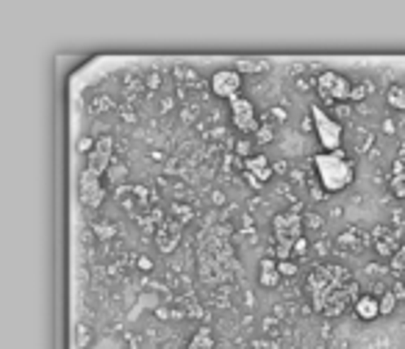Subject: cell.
Segmentation results:
<instances>
[{"label": "cell", "mask_w": 405, "mask_h": 349, "mask_svg": "<svg viewBox=\"0 0 405 349\" xmlns=\"http://www.w3.org/2000/svg\"><path fill=\"white\" fill-rule=\"evenodd\" d=\"M305 297L314 314L325 319H341L355 308L361 291L353 272L341 263H319L305 275Z\"/></svg>", "instance_id": "obj_1"}, {"label": "cell", "mask_w": 405, "mask_h": 349, "mask_svg": "<svg viewBox=\"0 0 405 349\" xmlns=\"http://www.w3.org/2000/svg\"><path fill=\"white\" fill-rule=\"evenodd\" d=\"M314 169L328 194H338L355 181V164L344 156V150L314 156Z\"/></svg>", "instance_id": "obj_2"}, {"label": "cell", "mask_w": 405, "mask_h": 349, "mask_svg": "<svg viewBox=\"0 0 405 349\" xmlns=\"http://www.w3.org/2000/svg\"><path fill=\"white\" fill-rule=\"evenodd\" d=\"M272 239H275V258L292 261L295 247L303 239V214L300 208H289L272 217Z\"/></svg>", "instance_id": "obj_3"}, {"label": "cell", "mask_w": 405, "mask_h": 349, "mask_svg": "<svg viewBox=\"0 0 405 349\" xmlns=\"http://www.w3.org/2000/svg\"><path fill=\"white\" fill-rule=\"evenodd\" d=\"M311 120H314V130H316V139H319L322 150H325V153L341 150V139H344L341 122L333 120L322 105H311Z\"/></svg>", "instance_id": "obj_4"}, {"label": "cell", "mask_w": 405, "mask_h": 349, "mask_svg": "<svg viewBox=\"0 0 405 349\" xmlns=\"http://www.w3.org/2000/svg\"><path fill=\"white\" fill-rule=\"evenodd\" d=\"M78 202L86 211H98L105 202V186H103V175L92 172V169H81L78 175Z\"/></svg>", "instance_id": "obj_5"}, {"label": "cell", "mask_w": 405, "mask_h": 349, "mask_svg": "<svg viewBox=\"0 0 405 349\" xmlns=\"http://www.w3.org/2000/svg\"><path fill=\"white\" fill-rule=\"evenodd\" d=\"M353 89L355 86L341 72L328 69V72L316 75V92L325 97V100H331V103H347V100H353Z\"/></svg>", "instance_id": "obj_6"}, {"label": "cell", "mask_w": 405, "mask_h": 349, "mask_svg": "<svg viewBox=\"0 0 405 349\" xmlns=\"http://www.w3.org/2000/svg\"><path fill=\"white\" fill-rule=\"evenodd\" d=\"M231 103V120H234V125L236 130H241L244 136H256L258 133V127H261V120H258V114H256V105H253V100H247V97H234V100H228Z\"/></svg>", "instance_id": "obj_7"}, {"label": "cell", "mask_w": 405, "mask_h": 349, "mask_svg": "<svg viewBox=\"0 0 405 349\" xmlns=\"http://www.w3.org/2000/svg\"><path fill=\"white\" fill-rule=\"evenodd\" d=\"M211 92L217 97L234 100L241 95V72L239 69H217L211 75Z\"/></svg>", "instance_id": "obj_8"}, {"label": "cell", "mask_w": 405, "mask_h": 349, "mask_svg": "<svg viewBox=\"0 0 405 349\" xmlns=\"http://www.w3.org/2000/svg\"><path fill=\"white\" fill-rule=\"evenodd\" d=\"M114 164V139L111 136H101L95 139V150L86 156V169L98 172V175H105Z\"/></svg>", "instance_id": "obj_9"}, {"label": "cell", "mask_w": 405, "mask_h": 349, "mask_svg": "<svg viewBox=\"0 0 405 349\" xmlns=\"http://www.w3.org/2000/svg\"><path fill=\"white\" fill-rule=\"evenodd\" d=\"M241 172L250 189H264V183H270L272 178V164L267 161V156H253L241 164Z\"/></svg>", "instance_id": "obj_10"}, {"label": "cell", "mask_w": 405, "mask_h": 349, "mask_svg": "<svg viewBox=\"0 0 405 349\" xmlns=\"http://www.w3.org/2000/svg\"><path fill=\"white\" fill-rule=\"evenodd\" d=\"M400 247H403V241H400L397 230H392V227H375V250H377V255H383V258L392 261Z\"/></svg>", "instance_id": "obj_11"}, {"label": "cell", "mask_w": 405, "mask_h": 349, "mask_svg": "<svg viewBox=\"0 0 405 349\" xmlns=\"http://www.w3.org/2000/svg\"><path fill=\"white\" fill-rule=\"evenodd\" d=\"M280 280H283V275H280L278 258L275 255L272 258H261V263H258V283H261V288H275Z\"/></svg>", "instance_id": "obj_12"}, {"label": "cell", "mask_w": 405, "mask_h": 349, "mask_svg": "<svg viewBox=\"0 0 405 349\" xmlns=\"http://www.w3.org/2000/svg\"><path fill=\"white\" fill-rule=\"evenodd\" d=\"M353 314L361 319V321H375V319L380 316V297L377 294H361L358 302H355V308H353Z\"/></svg>", "instance_id": "obj_13"}, {"label": "cell", "mask_w": 405, "mask_h": 349, "mask_svg": "<svg viewBox=\"0 0 405 349\" xmlns=\"http://www.w3.org/2000/svg\"><path fill=\"white\" fill-rule=\"evenodd\" d=\"M178 239H181V224L164 222L159 230H156V244H159L161 253H169V250L178 244Z\"/></svg>", "instance_id": "obj_14"}, {"label": "cell", "mask_w": 405, "mask_h": 349, "mask_svg": "<svg viewBox=\"0 0 405 349\" xmlns=\"http://www.w3.org/2000/svg\"><path fill=\"white\" fill-rule=\"evenodd\" d=\"M236 69L241 75H261L270 69V59H239Z\"/></svg>", "instance_id": "obj_15"}, {"label": "cell", "mask_w": 405, "mask_h": 349, "mask_svg": "<svg viewBox=\"0 0 405 349\" xmlns=\"http://www.w3.org/2000/svg\"><path fill=\"white\" fill-rule=\"evenodd\" d=\"M214 344H217V341H214V330H211V327H200V330L189 338V344L183 349H214Z\"/></svg>", "instance_id": "obj_16"}, {"label": "cell", "mask_w": 405, "mask_h": 349, "mask_svg": "<svg viewBox=\"0 0 405 349\" xmlns=\"http://www.w3.org/2000/svg\"><path fill=\"white\" fill-rule=\"evenodd\" d=\"M386 105H389L392 111H405V86H400V84L389 86V92H386Z\"/></svg>", "instance_id": "obj_17"}, {"label": "cell", "mask_w": 405, "mask_h": 349, "mask_svg": "<svg viewBox=\"0 0 405 349\" xmlns=\"http://www.w3.org/2000/svg\"><path fill=\"white\" fill-rule=\"evenodd\" d=\"M397 294L394 291H383L380 294V316H392L394 314V308H397Z\"/></svg>", "instance_id": "obj_18"}, {"label": "cell", "mask_w": 405, "mask_h": 349, "mask_svg": "<svg viewBox=\"0 0 405 349\" xmlns=\"http://www.w3.org/2000/svg\"><path fill=\"white\" fill-rule=\"evenodd\" d=\"M389 189H392V194H394V197L405 200V172H394V175H392Z\"/></svg>", "instance_id": "obj_19"}, {"label": "cell", "mask_w": 405, "mask_h": 349, "mask_svg": "<svg viewBox=\"0 0 405 349\" xmlns=\"http://www.w3.org/2000/svg\"><path fill=\"white\" fill-rule=\"evenodd\" d=\"M389 266H392V272H394L397 278H405V244L394 253V258L389 261Z\"/></svg>", "instance_id": "obj_20"}, {"label": "cell", "mask_w": 405, "mask_h": 349, "mask_svg": "<svg viewBox=\"0 0 405 349\" xmlns=\"http://www.w3.org/2000/svg\"><path fill=\"white\" fill-rule=\"evenodd\" d=\"M272 136H275V130L270 125H261L258 127V133H256V139H258V144H270Z\"/></svg>", "instance_id": "obj_21"}, {"label": "cell", "mask_w": 405, "mask_h": 349, "mask_svg": "<svg viewBox=\"0 0 405 349\" xmlns=\"http://www.w3.org/2000/svg\"><path fill=\"white\" fill-rule=\"evenodd\" d=\"M278 266H280V275H283V278H286V275H289V278L297 275V263H295V261H278Z\"/></svg>", "instance_id": "obj_22"}, {"label": "cell", "mask_w": 405, "mask_h": 349, "mask_svg": "<svg viewBox=\"0 0 405 349\" xmlns=\"http://www.w3.org/2000/svg\"><path fill=\"white\" fill-rule=\"evenodd\" d=\"M250 144H253V142H239L236 144V153L239 156H244V161L253 159V156H250Z\"/></svg>", "instance_id": "obj_23"}, {"label": "cell", "mask_w": 405, "mask_h": 349, "mask_svg": "<svg viewBox=\"0 0 405 349\" xmlns=\"http://www.w3.org/2000/svg\"><path fill=\"white\" fill-rule=\"evenodd\" d=\"M305 250H308V244H305V239H300V241H297V247H295V255L300 258V255H305Z\"/></svg>", "instance_id": "obj_24"}]
</instances>
